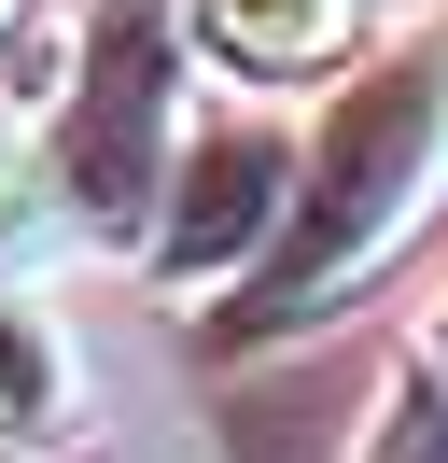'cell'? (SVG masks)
<instances>
[{
  "instance_id": "9",
  "label": "cell",
  "mask_w": 448,
  "mask_h": 463,
  "mask_svg": "<svg viewBox=\"0 0 448 463\" xmlns=\"http://www.w3.org/2000/svg\"><path fill=\"white\" fill-rule=\"evenodd\" d=\"M14 14H28V0H0V29H14Z\"/></svg>"
},
{
  "instance_id": "1",
  "label": "cell",
  "mask_w": 448,
  "mask_h": 463,
  "mask_svg": "<svg viewBox=\"0 0 448 463\" xmlns=\"http://www.w3.org/2000/svg\"><path fill=\"white\" fill-rule=\"evenodd\" d=\"M434 183H448V29L392 43V57H364L350 85H336L322 141H308V169H294L280 253L224 295V351H266V337H294V323H322L336 295L420 225Z\"/></svg>"
},
{
  "instance_id": "2",
  "label": "cell",
  "mask_w": 448,
  "mask_h": 463,
  "mask_svg": "<svg viewBox=\"0 0 448 463\" xmlns=\"http://www.w3.org/2000/svg\"><path fill=\"white\" fill-rule=\"evenodd\" d=\"M182 43L196 14L182 0H98L84 14V57H70V99L42 127V225L98 239V253H140L168 211V169H182Z\"/></svg>"
},
{
  "instance_id": "6",
  "label": "cell",
  "mask_w": 448,
  "mask_h": 463,
  "mask_svg": "<svg viewBox=\"0 0 448 463\" xmlns=\"http://www.w3.org/2000/svg\"><path fill=\"white\" fill-rule=\"evenodd\" d=\"M350 463H448V379H392Z\"/></svg>"
},
{
  "instance_id": "7",
  "label": "cell",
  "mask_w": 448,
  "mask_h": 463,
  "mask_svg": "<svg viewBox=\"0 0 448 463\" xmlns=\"http://www.w3.org/2000/svg\"><path fill=\"white\" fill-rule=\"evenodd\" d=\"M434 379H448V309H434Z\"/></svg>"
},
{
  "instance_id": "3",
  "label": "cell",
  "mask_w": 448,
  "mask_h": 463,
  "mask_svg": "<svg viewBox=\"0 0 448 463\" xmlns=\"http://www.w3.org/2000/svg\"><path fill=\"white\" fill-rule=\"evenodd\" d=\"M294 127L252 113V99H224V113L182 127V169H168V211L154 239H140V267H154V295H238L252 267L280 253V225H294Z\"/></svg>"
},
{
  "instance_id": "8",
  "label": "cell",
  "mask_w": 448,
  "mask_h": 463,
  "mask_svg": "<svg viewBox=\"0 0 448 463\" xmlns=\"http://www.w3.org/2000/svg\"><path fill=\"white\" fill-rule=\"evenodd\" d=\"M0 197H14V183H0ZM0 239H14V211H0Z\"/></svg>"
},
{
  "instance_id": "5",
  "label": "cell",
  "mask_w": 448,
  "mask_h": 463,
  "mask_svg": "<svg viewBox=\"0 0 448 463\" xmlns=\"http://www.w3.org/2000/svg\"><path fill=\"white\" fill-rule=\"evenodd\" d=\"M84 435V351L42 295H0V449H70Z\"/></svg>"
},
{
  "instance_id": "4",
  "label": "cell",
  "mask_w": 448,
  "mask_h": 463,
  "mask_svg": "<svg viewBox=\"0 0 448 463\" xmlns=\"http://www.w3.org/2000/svg\"><path fill=\"white\" fill-rule=\"evenodd\" d=\"M182 14H196V57L238 85H308L364 43V0H182Z\"/></svg>"
}]
</instances>
